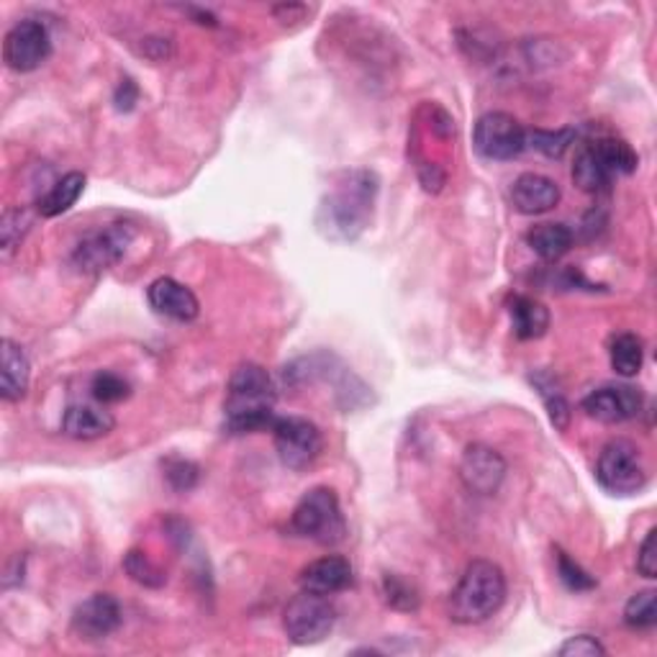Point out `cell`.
<instances>
[{
  "label": "cell",
  "instance_id": "1",
  "mask_svg": "<svg viewBox=\"0 0 657 657\" xmlns=\"http://www.w3.org/2000/svg\"><path fill=\"white\" fill-rule=\"evenodd\" d=\"M378 186V175L372 169H344L334 175L319 206V229L324 235L342 242H352L363 235L372 222Z\"/></svg>",
  "mask_w": 657,
  "mask_h": 657
},
{
  "label": "cell",
  "instance_id": "32",
  "mask_svg": "<svg viewBox=\"0 0 657 657\" xmlns=\"http://www.w3.org/2000/svg\"><path fill=\"white\" fill-rule=\"evenodd\" d=\"M383 593H386V602L391 604L393 609H401V611L419 609V596H416V591L406 581H401L399 576H386Z\"/></svg>",
  "mask_w": 657,
  "mask_h": 657
},
{
  "label": "cell",
  "instance_id": "2",
  "mask_svg": "<svg viewBox=\"0 0 657 657\" xmlns=\"http://www.w3.org/2000/svg\"><path fill=\"white\" fill-rule=\"evenodd\" d=\"M275 401H278V388H275L270 372L254 363L239 365L226 386V432L250 434L273 429Z\"/></svg>",
  "mask_w": 657,
  "mask_h": 657
},
{
  "label": "cell",
  "instance_id": "20",
  "mask_svg": "<svg viewBox=\"0 0 657 657\" xmlns=\"http://www.w3.org/2000/svg\"><path fill=\"white\" fill-rule=\"evenodd\" d=\"M573 242V229L565 224H540L527 235V244L532 247V252L540 254L545 263H557V260L565 257Z\"/></svg>",
  "mask_w": 657,
  "mask_h": 657
},
{
  "label": "cell",
  "instance_id": "13",
  "mask_svg": "<svg viewBox=\"0 0 657 657\" xmlns=\"http://www.w3.org/2000/svg\"><path fill=\"white\" fill-rule=\"evenodd\" d=\"M124 611L122 604L111 593H93L88 602H83L73 614V630L83 640H105L122 627Z\"/></svg>",
  "mask_w": 657,
  "mask_h": 657
},
{
  "label": "cell",
  "instance_id": "7",
  "mask_svg": "<svg viewBox=\"0 0 657 657\" xmlns=\"http://www.w3.org/2000/svg\"><path fill=\"white\" fill-rule=\"evenodd\" d=\"M270 432L280 463L288 470H306L319 460L324 437L314 421L301 419V416H286V419H275Z\"/></svg>",
  "mask_w": 657,
  "mask_h": 657
},
{
  "label": "cell",
  "instance_id": "12",
  "mask_svg": "<svg viewBox=\"0 0 657 657\" xmlns=\"http://www.w3.org/2000/svg\"><path fill=\"white\" fill-rule=\"evenodd\" d=\"M583 412L602 424L632 421L642 414L645 395L634 386H604L583 399Z\"/></svg>",
  "mask_w": 657,
  "mask_h": 657
},
{
  "label": "cell",
  "instance_id": "36",
  "mask_svg": "<svg viewBox=\"0 0 657 657\" xmlns=\"http://www.w3.org/2000/svg\"><path fill=\"white\" fill-rule=\"evenodd\" d=\"M139 101V88L131 77H124L122 85L116 88V96H113V103H116V111L129 113L134 105Z\"/></svg>",
  "mask_w": 657,
  "mask_h": 657
},
{
  "label": "cell",
  "instance_id": "30",
  "mask_svg": "<svg viewBox=\"0 0 657 657\" xmlns=\"http://www.w3.org/2000/svg\"><path fill=\"white\" fill-rule=\"evenodd\" d=\"M557 576H560V581L576 593L593 591L598 585L596 578L585 573L581 565H578L568 553H563V549H557Z\"/></svg>",
  "mask_w": 657,
  "mask_h": 657
},
{
  "label": "cell",
  "instance_id": "22",
  "mask_svg": "<svg viewBox=\"0 0 657 657\" xmlns=\"http://www.w3.org/2000/svg\"><path fill=\"white\" fill-rule=\"evenodd\" d=\"M83 190H85V175L83 173L62 175V178L56 180L54 186L49 188L47 193L37 201L39 216L54 218V216L65 214V211L75 206L77 198L83 195Z\"/></svg>",
  "mask_w": 657,
  "mask_h": 657
},
{
  "label": "cell",
  "instance_id": "34",
  "mask_svg": "<svg viewBox=\"0 0 657 657\" xmlns=\"http://www.w3.org/2000/svg\"><path fill=\"white\" fill-rule=\"evenodd\" d=\"M560 657H604L606 647L591 634H576V637L565 640L560 649H557Z\"/></svg>",
  "mask_w": 657,
  "mask_h": 657
},
{
  "label": "cell",
  "instance_id": "23",
  "mask_svg": "<svg viewBox=\"0 0 657 657\" xmlns=\"http://www.w3.org/2000/svg\"><path fill=\"white\" fill-rule=\"evenodd\" d=\"M529 380H532V386L536 388V393H540V399L545 401L549 421L555 424V429L565 432L570 424V404H568V399H565L557 378L549 376V372H545V370H540V372H532Z\"/></svg>",
  "mask_w": 657,
  "mask_h": 657
},
{
  "label": "cell",
  "instance_id": "24",
  "mask_svg": "<svg viewBox=\"0 0 657 657\" xmlns=\"http://www.w3.org/2000/svg\"><path fill=\"white\" fill-rule=\"evenodd\" d=\"M645 363V344L637 334H619L611 342V367L621 378H634Z\"/></svg>",
  "mask_w": 657,
  "mask_h": 657
},
{
  "label": "cell",
  "instance_id": "5",
  "mask_svg": "<svg viewBox=\"0 0 657 657\" xmlns=\"http://www.w3.org/2000/svg\"><path fill=\"white\" fill-rule=\"evenodd\" d=\"M337 624V609L329 596L314 591H301L288 602L282 611V630L293 645H319L331 634Z\"/></svg>",
  "mask_w": 657,
  "mask_h": 657
},
{
  "label": "cell",
  "instance_id": "27",
  "mask_svg": "<svg viewBox=\"0 0 657 657\" xmlns=\"http://www.w3.org/2000/svg\"><path fill=\"white\" fill-rule=\"evenodd\" d=\"M657 593L653 589H645L627 602L624 606V621L632 630H653L657 621Z\"/></svg>",
  "mask_w": 657,
  "mask_h": 657
},
{
  "label": "cell",
  "instance_id": "11",
  "mask_svg": "<svg viewBox=\"0 0 657 657\" xmlns=\"http://www.w3.org/2000/svg\"><path fill=\"white\" fill-rule=\"evenodd\" d=\"M457 472H460L465 491L476 493V496H493L506 478V460L489 444H470L463 452Z\"/></svg>",
  "mask_w": 657,
  "mask_h": 657
},
{
  "label": "cell",
  "instance_id": "8",
  "mask_svg": "<svg viewBox=\"0 0 657 657\" xmlns=\"http://www.w3.org/2000/svg\"><path fill=\"white\" fill-rule=\"evenodd\" d=\"M472 144H476L480 157L508 162L527 150V131L511 113L491 111L478 118Z\"/></svg>",
  "mask_w": 657,
  "mask_h": 657
},
{
  "label": "cell",
  "instance_id": "21",
  "mask_svg": "<svg viewBox=\"0 0 657 657\" xmlns=\"http://www.w3.org/2000/svg\"><path fill=\"white\" fill-rule=\"evenodd\" d=\"M508 314H511L514 334L519 339H540L549 329V311L529 295H517L508 306Z\"/></svg>",
  "mask_w": 657,
  "mask_h": 657
},
{
  "label": "cell",
  "instance_id": "35",
  "mask_svg": "<svg viewBox=\"0 0 657 657\" xmlns=\"http://www.w3.org/2000/svg\"><path fill=\"white\" fill-rule=\"evenodd\" d=\"M637 570L645 578H657V529H649L637 555Z\"/></svg>",
  "mask_w": 657,
  "mask_h": 657
},
{
  "label": "cell",
  "instance_id": "18",
  "mask_svg": "<svg viewBox=\"0 0 657 657\" xmlns=\"http://www.w3.org/2000/svg\"><path fill=\"white\" fill-rule=\"evenodd\" d=\"M113 427H116L113 414L98 406H70L65 412V419H62V432L83 442L101 440V437L113 432Z\"/></svg>",
  "mask_w": 657,
  "mask_h": 657
},
{
  "label": "cell",
  "instance_id": "15",
  "mask_svg": "<svg viewBox=\"0 0 657 657\" xmlns=\"http://www.w3.org/2000/svg\"><path fill=\"white\" fill-rule=\"evenodd\" d=\"M150 306L157 311L160 316H167L173 321H193L201 311L195 293L188 286H182L175 278H157L147 291Z\"/></svg>",
  "mask_w": 657,
  "mask_h": 657
},
{
  "label": "cell",
  "instance_id": "10",
  "mask_svg": "<svg viewBox=\"0 0 657 657\" xmlns=\"http://www.w3.org/2000/svg\"><path fill=\"white\" fill-rule=\"evenodd\" d=\"M52 54V37L41 21H18L16 26L5 34L3 60L13 73H34Z\"/></svg>",
  "mask_w": 657,
  "mask_h": 657
},
{
  "label": "cell",
  "instance_id": "28",
  "mask_svg": "<svg viewBox=\"0 0 657 657\" xmlns=\"http://www.w3.org/2000/svg\"><path fill=\"white\" fill-rule=\"evenodd\" d=\"M31 229V214L26 209H9L0 218V250L3 257H11V252L21 244L26 231Z\"/></svg>",
  "mask_w": 657,
  "mask_h": 657
},
{
  "label": "cell",
  "instance_id": "4",
  "mask_svg": "<svg viewBox=\"0 0 657 657\" xmlns=\"http://www.w3.org/2000/svg\"><path fill=\"white\" fill-rule=\"evenodd\" d=\"M291 525L295 534L319 542V545H339L348 536V521H344L342 506H339L337 493L327 489V485L311 489L299 501V506L293 508Z\"/></svg>",
  "mask_w": 657,
  "mask_h": 657
},
{
  "label": "cell",
  "instance_id": "3",
  "mask_svg": "<svg viewBox=\"0 0 657 657\" xmlns=\"http://www.w3.org/2000/svg\"><path fill=\"white\" fill-rule=\"evenodd\" d=\"M506 602V576L496 563L472 560L450 596V617L457 624H480Z\"/></svg>",
  "mask_w": 657,
  "mask_h": 657
},
{
  "label": "cell",
  "instance_id": "19",
  "mask_svg": "<svg viewBox=\"0 0 657 657\" xmlns=\"http://www.w3.org/2000/svg\"><path fill=\"white\" fill-rule=\"evenodd\" d=\"M573 180L585 193H602V190H606L614 182V175L609 173V167H606L596 141H591V144H585L583 150L578 152L573 165Z\"/></svg>",
  "mask_w": 657,
  "mask_h": 657
},
{
  "label": "cell",
  "instance_id": "9",
  "mask_svg": "<svg viewBox=\"0 0 657 657\" xmlns=\"http://www.w3.org/2000/svg\"><path fill=\"white\" fill-rule=\"evenodd\" d=\"M137 237L131 224H111L105 229L88 235L80 244L75 247L73 263L77 270L83 273H103L109 267L118 265L124 260V254L129 252V247Z\"/></svg>",
  "mask_w": 657,
  "mask_h": 657
},
{
  "label": "cell",
  "instance_id": "25",
  "mask_svg": "<svg viewBox=\"0 0 657 657\" xmlns=\"http://www.w3.org/2000/svg\"><path fill=\"white\" fill-rule=\"evenodd\" d=\"M596 147H598V152H602L606 167H609V173L614 175V178H619V175H632L640 165L637 152H634L624 139L606 137V139H598Z\"/></svg>",
  "mask_w": 657,
  "mask_h": 657
},
{
  "label": "cell",
  "instance_id": "6",
  "mask_svg": "<svg viewBox=\"0 0 657 657\" xmlns=\"http://www.w3.org/2000/svg\"><path fill=\"white\" fill-rule=\"evenodd\" d=\"M596 480L614 496H632L647 485V468L640 447L630 440H611L596 463Z\"/></svg>",
  "mask_w": 657,
  "mask_h": 657
},
{
  "label": "cell",
  "instance_id": "26",
  "mask_svg": "<svg viewBox=\"0 0 657 657\" xmlns=\"http://www.w3.org/2000/svg\"><path fill=\"white\" fill-rule=\"evenodd\" d=\"M576 139H578L576 129H557V131L532 129V131H527V147H534L536 152H542L549 160H560L563 154L573 147Z\"/></svg>",
  "mask_w": 657,
  "mask_h": 657
},
{
  "label": "cell",
  "instance_id": "16",
  "mask_svg": "<svg viewBox=\"0 0 657 657\" xmlns=\"http://www.w3.org/2000/svg\"><path fill=\"white\" fill-rule=\"evenodd\" d=\"M28 380H31V365L24 348L5 337L0 342V399L5 404H16L26 395Z\"/></svg>",
  "mask_w": 657,
  "mask_h": 657
},
{
  "label": "cell",
  "instance_id": "17",
  "mask_svg": "<svg viewBox=\"0 0 657 657\" xmlns=\"http://www.w3.org/2000/svg\"><path fill=\"white\" fill-rule=\"evenodd\" d=\"M352 585V565L339 555H327L319 560L308 563L301 570V589L321 593V596H331Z\"/></svg>",
  "mask_w": 657,
  "mask_h": 657
},
{
  "label": "cell",
  "instance_id": "29",
  "mask_svg": "<svg viewBox=\"0 0 657 657\" xmlns=\"http://www.w3.org/2000/svg\"><path fill=\"white\" fill-rule=\"evenodd\" d=\"M124 570L129 573L131 581H137L144 589H162L165 585V573L160 570V565H154L147 553H139V549H131L129 555L124 557Z\"/></svg>",
  "mask_w": 657,
  "mask_h": 657
},
{
  "label": "cell",
  "instance_id": "31",
  "mask_svg": "<svg viewBox=\"0 0 657 657\" xmlns=\"http://www.w3.org/2000/svg\"><path fill=\"white\" fill-rule=\"evenodd\" d=\"M90 391H93L96 401H101V404H118V401L129 399L131 386L126 383L122 376H116V372H98L93 378V386H90Z\"/></svg>",
  "mask_w": 657,
  "mask_h": 657
},
{
  "label": "cell",
  "instance_id": "14",
  "mask_svg": "<svg viewBox=\"0 0 657 657\" xmlns=\"http://www.w3.org/2000/svg\"><path fill=\"white\" fill-rule=\"evenodd\" d=\"M560 186L553 178L540 173H525L514 180L511 203L519 214L540 216L553 211L560 203Z\"/></svg>",
  "mask_w": 657,
  "mask_h": 657
},
{
  "label": "cell",
  "instance_id": "33",
  "mask_svg": "<svg viewBox=\"0 0 657 657\" xmlns=\"http://www.w3.org/2000/svg\"><path fill=\"white\" fill-rule=\"evenodd\" d=\"M165 478L175 491L186 493L190 489H195L198 465L190 460H182V457H173V460H167V465H165Z\"/></svg>",
  "mask_w": 657,
  "mask_h": 657
}]
</instances>
